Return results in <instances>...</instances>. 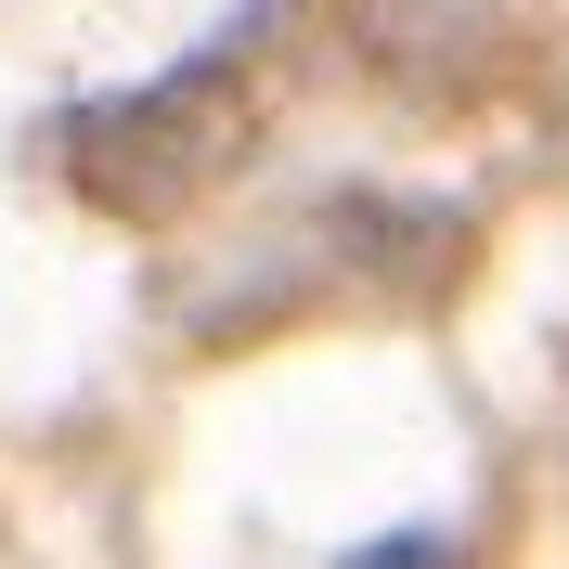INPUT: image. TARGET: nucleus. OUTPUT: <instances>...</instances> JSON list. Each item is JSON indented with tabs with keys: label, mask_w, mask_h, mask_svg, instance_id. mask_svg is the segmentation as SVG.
I'll return each mask as SVG.
<instances>
[{
	"label": "nucleus",
	"mask_w": 569,
	"mask_h": 569,
	"mask_svg": "<svg viewBox=\"0 0 569 569\" xmlns=\"http://www.w3.org/2000/svg\"><path fill=\"white\" fill-rule=\"evenodd\" d=\"M259 27H272V0H247V13H233L208 52H181L156 91L66 117V142H78V169H91L104 208H169V194H194V181L233 156V52H247Z\"/></svg>",
	"instance_id": "nucleus-1"
},
{
	"label": "nucleus",
	"mask_w": 569,
	"mask_h": 569,
	"mask_svg": "<svg viewBox=\"0 0 569 569\" xmlns=\"http://www.w3.org/2000/svg\"><path fill=\"white\" fill-rule=\"evenodd\" d=\"M362 27H376V52H401V66L453 78L466 52H492L505 0H362Z\"/></svg>",
	"instance_id": "nucleus-2"
},
{
	"label": "nucleus",
	"mask_w": 569,
	"mask_h": 569,
	"mask_svg": "<svg viewBox=\"0 0 569 569\" xmlns=\"http://www.w3.org/2000/svg\"><path fill=\"white\" fill-rule=\"evenodd\" d=\"M337 569H466L440 531H389V543H362V557H337Z\"/></svg>",
	"instance_id": "nucleus-3"
}]
</instances>
